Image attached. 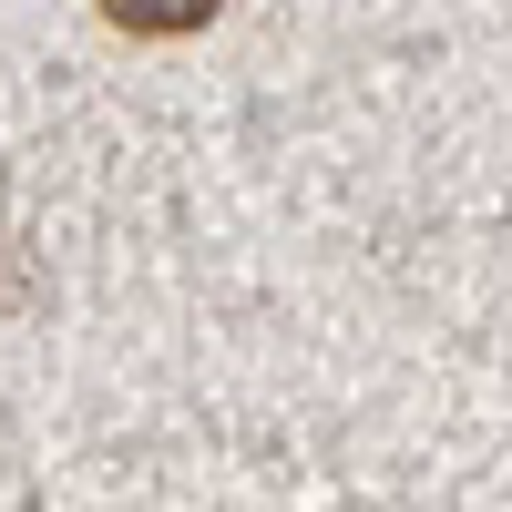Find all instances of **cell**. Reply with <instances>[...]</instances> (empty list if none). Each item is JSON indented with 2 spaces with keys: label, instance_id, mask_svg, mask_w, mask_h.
<instances>
[{
  "label": "cell",
  "instance_id": "obj_1",
  "mask_svg": "<svg viewBox=\"0 0 512 512\" xmlns=\"http://www.w3.org/2000/svg\"><path fill=\"white\" fill-rule=\"evenodd\" d=\"M103 11H113L123 31H144V41H175V31H205L226 0H103Z\"/></svg>",
  "mask_w": 512,
  "mask_h": 512
}]
</instances>
